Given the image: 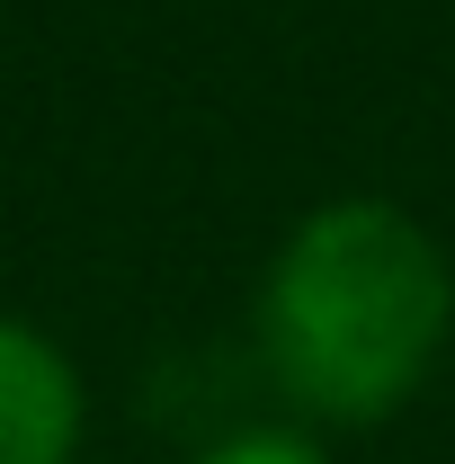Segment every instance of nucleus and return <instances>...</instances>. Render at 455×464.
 <instances>
[{"label":"nucleus","mask_w":455,"mask_h":464,"mask_svg":"<svg viewBox=\"0 0 455 464\" xmlns=\"http://www.w3.org/2000/svg\"><path fill=\"white\" fill-rule=\"evenodd\" d=\"M188 464H331V447L313 429H286V420H250V429H224L206 438Z\"/></svg>","instance_id":"7ed1b4c3"},{"label":"nucleus","mask_w":455,"mask_h":464,"mask_svg":"<svg viewBox=\"0 0 455 464\" xmlns=\"http://www.w3.org/2000/svg\"><path fill=\"white\" fill-rule=\"evenodd\" d=\"M455 340L447 241L393 197H331L277 241L250 348L286 402L322 429L393 420Z\"/></svg>","instance_id":"f257e3e1"},{"label":"nucleus","mask_w":455,"mask_h":464,"mask_svg":"<svg viewBox=\"0 0 455 464\" xmlns=\"http://www.w3.org/2000/svg\"><path fill=\"white\" fill-rule=\"evenodd\" d=\"M81 429H90V393L63 340L0 313V464H72Z\"/></svg>","instance_id":"f03ea898"}]
</instances>
